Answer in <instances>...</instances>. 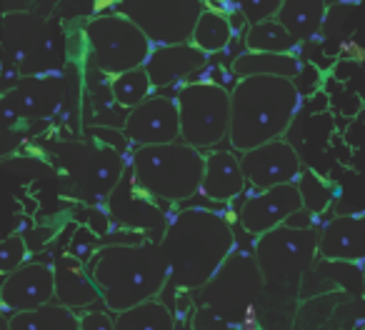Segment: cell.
Wrapping results in <instances>:
<instances>
[{"label":"cell","instance_id":"cell-1","mask_svg":"<svg viewBox=\"0 0 365 330\" xmlns=\"http://www.w3.org/2000/svg\"><path fill=\"white\" fill-rule=\"evenodd\" d=\"M168 263V285L178 293H198L235 250V233L223 213L185 208L158 240Z\"/></svg>","mask_w":365,"mask_h":330},{"label":"cell","instance_id":"cell-2","mask_svg":"<svg viewBox=\"0 0 365 330\" xmlns=\"http://www.w3.org/2000/svg\"><path fill=\"white\" fill-rule=\"evenodd\" d=\"M88 275L113 315L155 300L168 285V263L160 245H103L88 263Z\"/></svg>","mask_w":365,"mask_h":330},{"label":"cell","instance_id":"cell-3","mask_svg":"<svg viewBox=\"0 0 365 330\" xmlns=\"http://www.w3.org/2000/svg\"><path fill=\"white\" fill-rule=\"evenodd\" d=\"M300 108V96L288 78H243L230 88L233 150L248 153L265 143L283 140Z\"/></svg>","mask_w":365,"mask_h":330},{"label":"cell","instance_id":"cell-4","mask_svg":"<svg viewBox=\"0 0 365 330\" xmlns=\"http://www.w3.org/2000/svg\"><path fill=\"white\" fill-rule=\"evenodd\" d=\"M203 168L205 155L182 140L133 148L128 158L133 185L155 203H182L200 193Z\"/></svg>","mask_w":365,"mask_h":330},{"label":"cell","instance_id":"cell-5","mask_svg":"<svg viewBox=\"0 0 365 330\" xmlns=\"http://www.w3.org/2000/svg\"><path fill=\"white\" fill-rule=\"evenodd\" d=\"M253 255L268 293L278 298L300 295L303 278L318 260V228L293 230L280 225L255 238Z\"/></svg>","mask_w":365,"mask_h":330},{"label":"cell","instance_id":"cell-6","mask_svg":"<svg viewBox=\"0 0 365 330\" xmlns=\"http://www.w3.org/2000/svg\"><path fill=\"white\" fill-rule=\"evenodd\" d=\"M53 153L61 163L68 193L91 205L110 198L128 170L125 155L98 140H68L53 148Z\"/></svg>","mask_w":365,"mask_h":330},{"label":"cell","instance_id":"cell-7","mask_svg":"<svg viewBox=\"0 0 365 330\" xmlns=\"http://www.w3.org/2000/svg\"><path fill=\"white\" fill-rule=\"evenodd\" d=\"M88 61L98 73L118 78L135 68H145L153 46L143 31L118 11L101 13L86 23Z\"/></svg>","mask_w":365,"mask_h":330},{"label":"cell","instance_id":"cell-8","mask_svg":"<svg viewBox=\"0 0 365 330\" xmlns=\"http://www.w3.org/2000/svg\"><path fill=\"white\" fill-rule=\"evenodd\" d=\"M180 140L195 150H213L228 140L230 133V91L220 83H185L175 93Z\"/></svg>","mask_w":365,"mask_h":330},{"label":"cell","instance_id":"cell-9","mask_svg":"<svg viewBox=\"0 0 365 330\" xmlns=\"http://www.w3.org/2000/svg\"><path fill=\"white\" fill-rule=\"evenodd\" d=\"M265 283L253 253L235 248L218 273L195 295L198 308H210L225 315L233 325H243L250 308L263 298Z\"/></svg>","mask_w":365,"mask_h":330},{"label":"cell","instance_id":"cell-10","mask_svg":"<svg viewBox=\"0 0 365 330\" xmlns=\"http://www.w3.org/2000/svg\"><path fill=\"white\" fill-rule=\"evenodd\" d=\"M115 11L135 23L153 48H160L185 46L193 41L195 23L205 11V6L198 0H170V3L128 0V3H120Z\"/></svg>","mask_w":365,"mask_h":330},{"label":"cell","instance_id":"cell-11","mask_svg":"<svg viewBox=\"0 0 365 330\" xmlns=\"http://www.w3.org/2000/svg\"><path fill=\"white\" fill-rule=\"evenodd\" d=\"M123 135L133 148L168 145L180 140V120H178L175 98L153 93L138 108L128 110L123 123Z\"/></svg>","mask_w":365,"mask_h":330},{"label":"cell","instance_id":"cell-12","mask_svg":"<svg viewBox=\"0 0 365 330\" xmlns=\"http://www.w3.org/2000/svg\"><path fill=\"white\" fill-rule=\"evenodd\" d=\"M240 168L250 188L270 190L278 185H290L303 173V160L288 140H273L248 153H240Z\"/></svg>","mask_w":365,"mask_h":330},{"label":"cell","instance_id":"cell-13","mask_svg":"<svg viewBox=\"0 0 365 330\" xmlns=\"http://www.w3.org/2000/svg\"><path fill=\"white\" fill-rule=\"evenodd\" d=\"M108 215H110L113 225L118 230H130V233H140L145 238L148 233H155V240L163 238L168 223H170V218L163 213V208H158L155 200L143 195L133 185L128 170L120 183H118V188L110 193V198H108Z\"/></svg>","mask_w":365,"mask_h":330},{"label":"cell","instance_id":"cell-14","mask_svg":"<svg viewBox=\"0 0 365 330\" xmlns=\"http://www.w3.org/2000/svg\"><path fill=\"white\" fill-rule=\"evenodd\" d=\"M56 300V275L51 263H26L16 273L6 275L0 283V305L3 310L28 313Z\"/></svg>","mask_w":365,"mask_h":330},{"label":"cell","instance_id":"cell-15","mask_svg":"<svg viewBox=\"0 0 365 330\" xmlns=\"http://www.w3.org/2000/svg\"><path fill=\"white\" fill-rule=\"evenodd\" d=\"M66 98V83L51 73L41 76H23L8 93H3V100L8 103L18 120H48L63 105Z\"/></svg>","mask_w":365,"mask_h":330},{"label":"cell","instance_id":"cell-16","mask_svg":"<svg viewBox=\"0 0 365 330\" xmlns=\"http://www.w3.org/2000/svg\"><path fill=\"white\" fill-rule=\"evenodd\" d=\"M300 208H303V203H300V193L295 188V183L278 185V188L260 190V193L250 195L243 203V208H240L238 220L243 225V230L260 238V235L280 228Z\"/></svg>","mask_w":365,"mask_h":330},{"label":"cell","instance_id":"cell-17","mask_svg":"<svg viewBox=\"0 0 365 330\" xmlns=\"http://www.w3.org/2000/svg\"><path fill=\"white\" fill-rule=\"evenodd\" d=\"M208 63V56L198 51L193 43L185 46H160L153 48L145 63V73L150 78L153 91H168L173 86H185V81L200 73Z\"/></svg>","mask_w":365,"mask_h":330},{"label":"cell","instance_id":"cell-18","mask_svg":"<svg viewBox=\"0 0 365 330\" xmlns=\"http://www.w3.org/2000/svg\"><path fill=\"white\" fill-rule=\"evenodd\" d=\"M318 258L363 263L365 260V213L335 215L318 228Z\"/></svg>","mask_w":365,"mask_h":330},{"label":"cell","instance_id":"cell-19","mask_svg":"<svg viewBox=\"0 0 365 330\" xmlns=\"http://www.w3.org/2000/svg\"><path fill=\"white\" fill-rule=\"evenodd\" d=\"M248 188L240 168V158L230 150H213L205 155L200 193L215 203H233Z\"/></svg>","mask_w":365,"mask_h":330},{"label":"cell","instance_id":"cell-20","mask_svg":"<svg viewBox=\"0 0 365 330\" xmlns=\"http://www.w3.org/2000/svg\"><path fill=\"white\" fill-rule=\"evenodd\" d=\"M53 275H56V303L63 308L76 313V310H86L101 300L91 275H88V265H83L73 255L63 253L53 265Z\"/></svg>","mask_w":365,"mask_h":330},{"label":"cell","instance_id":"cell-21","mask_svg":"<svg viewBox=\"0 0 365 330\" xmlns=\"http://www.w3.org/2000/svg\"><path fill=\"white\" fill-rule=\"evenodd\" d=\"M320 283L313 293H328V290H343V293L353 295V298H363L365 295V275L358 263H343V260H323L318 258L310 273L303 278L300 290L313 288Z\"/></svg>","mask_w":365,"mask_h":330},{"label":"cell","instance_id":"cell-22","mask_svg":"<svg viewBox=\"0 0 365 330\" xmlns=\"http://www.w3.org/2000/svg\"><path fill=\"white\" fill-rule=\"evenodd\" d=\"M328 16V6L325 3H315V0H290V3H280V11L275 21L288 31V36L295 43H308L313 41L318 33H323V23Z\"/></svg>","mask_w":365,"mask_h":330},{"label":"cell","instance_id":"cell-23","mask_svg":"<svg viewBox=\"0 0 365 330\" xmlns=\"http://www.w3.org/2000/svg\"><path fill=\"white\" fill-rule=\"evenodd\" d=\"M300 66H303V61H300L295 53H285V56H273V53H240V56H235L233 61V76L238 78V81H243V78H288V81H293L295 76H298Z\"/></svg>","mask_w":365,"mask_h":330},{"label":"cell","instance_id":"cell-24","mask_svg":"<svg viewBox=\"0 0 365 330\" xmlns=\"http://www.w3.org/2000/svg\"><path fill=\"white\" fill-rule=\"evenodd\" d=\"M233 23H230V16H225L223 11H215V8H205L200 13L198 23H195L193 31V46L198 48L203 56H213V53H220L233 43Z\"/></svg>","mask_w":365,"mask_h":330},{"label":"cell","instance_id":"cell-25","mask_svg":"<svg viewBox=\"0 0 365 330\" xmlns=\"http://www.w3.org/2000/svg\"><path fill=\"white\" fill-rule=\"evenodd\" d=\"M113 320L115 330H175V315L160 298L123 310Z\"/></svg>","mask_w":365,"mask_h":330},{"label":"cell","instance_id":"cell-26","mask_svg":"<svg viewBox=\"0 0 365 330\" xmlns=\"http://www.w3.org/2000/svg\"><path fill=\"white\" fill-rule=\"evenodd\" d=\"M78 323L81 315L58 303L11 315V330H78Z\"/></svg>","mask_w":365,"mask_h":330},{"label":"cell","instance_id":"cell-27","mask_svg":"<svg viewBox=\"0 0 365 330\" xmlns=\"http://www.w3.org/2000/svg\"><path fill=\"white\" fill-rule=\"evenodd\" d=\"M243 41H245V51L248 53H273V56L293 53L295 46H298L275 18L258 23V26H248Z\"/></svg>","mask_w":365,"mask_h":330},{"label":"cell","instance_id":"cell-28","mask_svg":"<svg viewBox=\"0 0 365 330\" xmlns=\"http://www.w3.org/2000/svg\"><path fill=\"white\" fill-rule=\"evenodd\" d=\"M150 78H148L145 68H135V71H128L118 78H110V96L120 110H133L143 100L153 96Z\"/></svg>","mask_w":365,"mask_h":330},{"label":"cell","instance_id":"cell-29","mask_svg":"<svg viewBox=\"0 0 365 330\" xmlns=\"http://www.w3.org/2000/svg\"><path fill=\"white\" fill-rule=\"evenodd\" d=\"M295 188H298V193H300V203H303V208L308 210V213H313L315 218H320V215H323L335 200L333 185H330L325 178H320V175L310 168H303L300 178L295 180Z\"/></svg>","mask_w":365,"mask_h":330},{"label":"cell","instance_id":"cell-30","mask_svg":"<svg viewBox=\"0 0 365 330\" xmlns=\"http://www.w3.org/2000/svg\"><path fill=\"white\" fill-rule=\"evenodd\" d=\"M28 255H31V250H28L23 233L8 235L0 243V275H11L18 268H23L28 263Z\"/></svg>","mask_w":365,"mask_h":330},{"label":"cell","instance_id":"cell-31","mask_svg":"<svg viewBox=\"0 0 365 330\" xmlns=\"http://www.w3.org/2000/svg\"><path fill=\"white\" fill-rule=\"evenodd\" d=\"M101 248H103L101 238H98V235L93 233L91 228L81 225V228L76 230V235H73L71 248H68V255H73V258L81 260L83 265H88L93 260V255H96Z\"/></svg>","mask_w":365,"mask_h":330},{"label":"cell","instance_id":"cell-32","mask_svg":"<svg viewBox=\"0 0 365 330\" xmlns=\"http://www.w3.org/2000/svg\"><path fill=\"white\" fill-rule=\"evenodd\" d=\"M238 13L243 16L245 26H258L263 21H270V18L278 16L280 3L278 0H243L238 3Z\"/></svg>","mask_w":365,"mask_h":330},{"label":"cell","instance_id":"cell-33","mask_svg":"<svg viewBox=\"0 0 365 330\" xmlns=\"http://www.w3.org/2000/svg\"><path fill=\"white\" fill-rule=\"evenodd\" d=\"M320 83H323V76H320L318 66H313V63H303L300 71H298V76L293 78V86H295V91H298L300 98L315 96V93L320 91Z\"/></svg>","mask_w":365,"mask_h":330},{"label":"cell","instance_id":"cell-34","mask_svg":"<svg viewBox=\"0 0 365 330\" xmlns=\"http://www.w3.org/2000/svg\"><path fill=\"white\" fill-rule=\"evenodd\" d=\"M193 330H235L238 325L230 323L225 315L215 313V310L210 308H198L193 315Z\"/></svg>","mask_w":365,"mask_h":330},{"label":"cell","instance_id":"cell-35","mask_svg":"<svg viewBox=\"0 0 365 330\" xmlns=\"http://www.w3.org/2000/svg\"><path fill=\"white\" fill-rule=\"evenodd\" d=\"M58 235V228H53V225H38V228L28 230V233H23V238H26V245L28 250H41L46 248L48 243H51L53 238Z\"/></svg>","mask_w":365,"mask_h":330},{"label":"cell","instance_id":"cell-36","mask_svg":"<svg viewBox=\"0 0 365 330\" xmlns=\"http://www.w3.org/2000/svg\"><path fill=\"white\" fill-rule=\"evenodd\" d=\"M78 330H115V320L103 310H91V313L81 315Z\"/></svg>","mask_w":365,"mask_h":330},{"label":"cell","instance_id":"cell-37","mask_svg":"<svg viewBox=\"0 0 365 330\" xmlns=\"http://www.w3.org/2000/svg\"><path fill=\"white\" fill-rule=\"evenodd\" d=\"M315 223H318V218H315L313 213H308L305 208H300V210H295L283 225L285 228H293V230H313Z\"/></svg>","mask_w":365,"mask_h":330},{"label":"cell","instance_id":"cell-38","mask_svg":"<svg viewBox=\"0 0 365 330\" xmlns=\"http://www.w3.org/2000/svg\"><path fill=\"white\" fill-rule=\"evenodd\" d=\"M18 123H21V120L16 118V113L8 108V103L3 100V96H0V135H3V133H8V130H13Z\"/></svg>","mask_w":365,"mask_h":330},{"label":"cell","instance_id":"cell-39","mask_svg":"<svg viewBox=\"0 0 365 330\" xmlns=\"http://www.w3.org/2000/svg\"><path fill=\"white\" fill-rule=\"evenodd\" d=\"M0 330H11V318L3 310H0Z\"/></svg>","mask_w":365,"mask_h":330},{"label":"cell","instance_id":"cell-40","mask_svg":"<svg viewBox=\"0 0 365 330\" xmlns=\"http://www.w3.org/2000/svg\"><path fill=\"white\" fill-rule=\"evenodd\" d=\"M360 268H363V275H365V260H363V263H360Z\"/></svg>","mask_w":365,"mask_h":330}]
</instances>
